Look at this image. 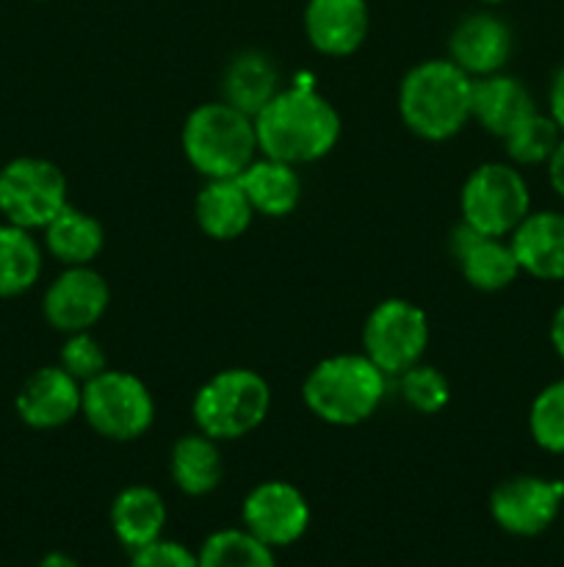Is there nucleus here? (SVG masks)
<instances>
[{
	"label": "nucleus",
	"instance_id": "f257e3e1",
	"mask_svg": "<svg viewBox=\"0 0 564 567\" xmlns=\"http://www.w3.org/2000/svg\"><path fill=\"white\" fill-rule=\"evenodd\" d=\"M260 155L302 166L326 158L341 138V114L315 89H280L254 114Z\"/></svg>",
	"mask_w": 564,
	"mask_h": 567
},
{
	"label": "nucleus",
	"instance_id": "f03ea898",
	"mask_svg": "<svg viewBox=\"0 0 564 567\" xmlns=\"http://www.w3.org/2000/svg\"><path fill=\"white\" fill-rule=\"evenodd\" d=\"M473 78L451 59H426L404 75L398 86V114L415 136L446 142L457 136L473 114Z\"/></svg>",
	"mask_w": 564,
	"mask_h": 567
},
{
	"label": "nucleus",
	"instance_id": "7ed1b4c3",
	"mask_svg": "<svg viewBox=\"0 0 564 567\" xmlns=\"http://www.w3.org/2000/svg\"><path fill=\"white\" fill-rule=\"evenodd\" d=\"M390 377L365 352L332 354L304 377L302 399L310 413L332 426H357L379 410Z\"/></svg>",
	"mask_w": 564,
	"mask_h": 567
},
{
	"label": "nucleus",
	"instance_id": "20e7f679",
	"mask_svg": "<svg viewBox=\"0 0 564 567\" xmlns=\"http://www.w3.org/2000/svg\"><path fill=\"white\" fill-rule=\"evenodd\" d=\"M180 142L186 161L205 181L238 177L260 155L254 116L224 100L197 105L186 116Z\"/></svg>",
	"mask_w": 564,
	"mask_h": 567
},
{
	"label": "nucleus",
	"instance_id": "39448f33",
	"mask_svg": "<svg viewBox=\"0 0 564 567\" xmlns=\"http://www.w3.org/2000/svg\"><path fill=\"white\" fill-rule=\"evenodd\" d=\"M271 410V388L258 371L224 369L194 393L191 415L199 432L213 441H238L258 430Z\"/></svg>",
	"mask_w": 564,
	"mask_h": 567
},
{
	"label": "nucleus",
	"instance_id": "423d86ee",
	"mask_svg": "<svg viewBox=\"0 0 564 567\" xmlns=\"http://www.w3.org/2000/svg\"><path fill=\"white\" fill-rule=\"evenodd\" d=\"M462 225L476 233L495 238H509L514 227L531 214V192L525 177L514 166L490 164L476 166L459 194Z\"/></svg>",
	"mask_w": 564,
	"mask_h": 567
},
{
	"label": "nucleus",
	"instance_id": "0eeeda50",
	"mask_svg": "<svg viewBox=\"0 0 564 567\" xmlns=\"http://www.w3.org/2000/svg\"><path fill=\"white\" fill-rule=\"evenodd\" d=\"M81 415L108 441H136L153 426L155 399L136 374L105 369L83 385Z\"/></svg>",
	"mask_w": 564,
	"mask_h": 567
},
{
	"label": "nucleus",
	"instance_id": "6e6552de",
	"mask_svg": "<svg viewBox=\"0 0 564 567\" xmlns=\"http://www.w3.org/2000/svg\"><path fill=\"white\" fill-rule=\"evenodd\" d=\"M70 205L66 177L53 161L20 155L0 169V214L25 230H44Z\"/></svg>",
	"mask_w": 564,
	"mask_h": 567
},
{
	"label": "nucleus",
	"instance_id": "1a4fd4ad",
	"mask_svg": "<svg viewBox=\"0 0 564 567\" xmlns=\"http://www.w3.org/2000/svg\"><path fill=\"white\" fill-rule=\"evenodd\" d=\"M429 347V316L409 299H382L363 327V352L385 371L398 377L424 360Z\"/></svg>",
	"mask_w": 564,
	"mask_h": 567
},
{
	"label": "nucleus",
	"instance_id": "9d476101",
	"mask_svg": "<svg viewBox=\"0 0 564 567\" xmlns=\"http://www.w3.org/2000/svg\"><path fill=\"white\" fill-rule=\"evenodd\" d=\"M564 485L545 476L520 474L503 480L490 496V515L506 535L536 537L558 518Z\"/></svg>",
	"mask_w": 564,
	"mask_h": 567
},
{
	"label": "nucleus",
	"instance_id": "9b49d317",
	"mask_svg": "<svg viewBox=\"0 0 564 567\" xmlns=\"http://www.w3.org/2000/svg\"><path fill=\"white\" fill-rule=\"evenodd\" d=\"M243 529L269 548H285L302 540L310 526V504L296 485L282 480L260 482L247 493L241 507Z\"/></svg>",
	"mask_w": 564,
	"mask_h": 567
},
{
	"label": "nucleus",
	"instance_id": "f8f14e48",
	"mask_svg": "<svg viewBox=\"0 0 564 567\" xmlns=\"http://www.w3.org/2000/svg\"><path fill=\"white\" fill-rule=\"evenodd\" d=\"M111 302V288L105 277L92 266H66L48 286L42 299L44 319L53 330L86 332L105 316Z\"/></svg>",
	"mask_w": 564,
	"mask_h": 567
},
{
	"label": "nucleus",
	"instance_id": "ddd939ff",
	"mask_svg": "<svg viewBox=\"0 0 564 567\" xmlns=\"http://www.w3.org/2000/svg\"><path fill=\"white\" fill-rule=\"evenodd\" d=\"M14 404L20 421L31 430H59L81 415L83 385L61 365H44L22 382Z\"/></svg>",
	"mask_w": 564,
	"mask_h": 567
},
{
	"label": "nucleus",
	"instance_id": "4468645a",
	"mask_svg": "<svg viewBox=\"0 0 564 567\" xmlns=\"http://www.w3.org/2000/svg\"><path fill=\"white\" fill-rule=\"evenodd\" d=\"M451 255L462 277L476 291H503L523 275L506 238L484 236V233H476L473 227L462 225V221L451 233Z\"/></svg>",
	"mask_w": 564,
	"mask_h": 567
},
{
	"label": "nucleus",
	"instance_id": "2eb2a0df",
	"mask_svg": "<svg viewBox=\"0 0 564 567\" xmlns=\"http://www.w3.org/2000/svg\"><path fill=\"white\" fill-rule=\"evenodd\" d=\"M368 31V0H307L304 6V33L321 55L343 59L357 53Z\"/></svg>",
	"mask_w": 564,
	"mask_h": 567
},
{
	"label": "nucleus",
	"instance_id": "dca6fc26",
	"mask_svg": "<svg viewBox=\"0 0 564 567\" xmlns=\"http://www.w3.org/2000/svg\"><path fill=\"white\" fill-rule=\"evenodd\" d=\"M509 55H512V31L501 17L490 11L468 14L448 39V59L470 78L503 72Z\"/></svg>",
	"mask_w": 564,
	"mask_h": 567
},
{
	"label": "nucleus",
	"instance_id": "f3484780",
	"mask_svg": "<svg viewBox=\"0 0 564 567\" xmlns=\"http://www.w3.org/2000/svg\"><path fill=\"white\" fill-rule=\"evenodd\" d=\"M520 271L536 280H564V214L536 210L529 214L509 236Z\"/></svg>",
	"mask_w": 564,
	"mask_h": 567
},
{
	"label": "nucleus",
	"instance_id": "a211bd4d",
	"mask_svg": "<svg viewBox=\"0 0 564 567\" xmlns=\"http://www.w3.org/2000/svg\"><path fill=\"white\" fill-rule=\"evenodd\" d=\"M238 183L247 192L254 214L269 216V219H282V216L293 214L304 194L299 166L269 158V155H258L238 175Z\"/></svg>",
	"mask_w": 564,
	"mask_h": 567
},
{
	"label": "nucleus",
	"instance_id": "6ab92c4d",
	"mask_svg": "<svg viewBox=\"0 0 564 567\" xmlns=\"http://www.w3.org/2000/svg\"><path fill=\"white\" fill-rule=\"evenodd\" d=\"M536 105L523 81L506 72L473 78V105L470 114L492 136L503 138L520 120L534 114Z\"/></svg>",
	"mask_w": 564,
	"mask_h": 567
},
{
	"label": "nucleus",
	"instance_id": "aec40b11",
	"mask_svg": "<svg viewBox=\"0 0 564 567\" xmlns=\"http://www.w3.org/2000/svg\"><path fill=\"white\" fill-rule=\"evenodd\" d=\"M194 219L208 238L232 241L249 230L254 208L238 177H219L199 188L197 199H194Z\"/></svg>",
	"mask_w": 564,
	"mask_h": 567
},
{
	"label": "nucleus",
	"instance_id": "412c9836",
	"mask_svg": "<svg viewBox=\"0 0 564 567\" xmlns=\"http://www.w3.org/2000/svg\"><path fill=\"white\" fill-rule=\"evenodd\" d=\"M166 502L155 487L130 485L111 504V529L127 551L160 540L166 529Z\"/></svg>",
	"mask_w": 564,
	"mask_h": 567
},
{
	"label": "nucleus",
	"instance_id": "4be33fe9",
	"mask_svg": "<svg viewBox=\"0 0 564 567\" xmlns=\"http://www.w3.org/2000/svg\"><path fill=\"white\" fill-rule=\"evenodd\" d=\"M169 474L177 491L186 496H208L221 485L224 476V460H221L219 441L208 437L205 432H188L177 437L169 454Z\"/></svg>",
	"mask_w": 564,
	"mask_h": 567
},
{
	"label": "nucleus",
	"instance_id": "5701e85b",
	"mask_svg": "<svg viewBox=\"0 0 564 567\" xmlns=\"http://www.w3.org/2000/svg\"><path fill=\"white\" fill-rule=\"evenodd\" d=\"M42 233L48 252L64 266H92L105 247L103 225L75 205H66Z\"/></svg>",
	"mask_w": 564,
	"mask_h": 567
},
{
	"label": "nucleus",
	"instance_id": "b1692460",
	"mask_svg": "<svg viewBox=\"0 0 564 567\" xmlns=\"http://www.w3.org/2000/svg\"><path fill=\"white\" fill-rule=\"evenodd\" d=\"M280 89V70L274 61L260 50H243L227 66L221 92H224V103L254 116Z\"/></svg>",
	"mask_w": 564,
	"mask_h": 567
},
{
	"label": "nucleus",
	"instance_id": "393cba45",
	"mask_svg": "<svg viewBox=\"0 0 564 567\" xmlns=\"http://www.w3.org/2000/svg\"><path fill=\"white\" fill-rule=\"evenodd\" d=\"M42 275V247L33 230L11 221L0 225V297H20L31 291Z\"/></svg>",
	"mask_w": 564,
	"mask_h": 567
},
{
	"label": "nucleus",
	"instance_id": "a878e982",
	"mask_svg": "<svg viewBox=\"0 0 564 567\" xmlns=\"http://www.w3.org/2000/svg\"><path fill=\"white\" fill-rule=\"evenodd\" d=\"M199 567H276L274 548L260 543L247 529H219L202 543Z\"/></svg>",
	"mask_w": 564,
	"mask_h": 567
},
{
	"label": "nucleus",
	"instance_id": "bb28decb",
	"mask_svg": "<svg viewBox=\"0 0 564 567\" xmlns=\"http://www.w3.org/2000/svg\"><path fill=\"white\" fill-rule=\"evenodd\" d=\"M564 138V133L558 131L556 122L551 120V114H529L525 120H520L512 131L503 136V147L506 155L520 166H536L547 164V158L553 155V150L558 147V142Z\"/></svg>",
	"mask_w": 564,
	"mask_h": 567
},
{
	"label": "nucleus",
	"instance_id": "cd10ccee",
	"mask_svg": "<svg viewBox=\"0 0 564 567\" xmlns=\"http://www.w3.org/2000/svg\"><path fill=\"white\" fill-rule=\"evenodd\" d=\"M529 432L540 449L564 454V377L536 393L529 410Z\"/></svg>",
	"mask_w": 564,
	"mask_h": 567
},
{
	"label": "nucleus",
	"instance_id": "c85d7f7f",
	"mask_svg": "<svg viewBox=\"0 0 564 567\" xmlns=\"http://www.w3.org/2000/svg\"><path fill=\"white\" fill-rule=\"evenodd\" d=\"M398 391H401V399L415 410V413L424 415H437L451 399V388H448V380L431 365H412L404 374L396 377Z\"/></svg>",
	"mask_w": 564,
	"mask_h": 567
},
{
	"label": "nucleus",
	"instance_id": "c756f323",
	"mask_svg": "<svg viewBox=\"0 0 564 567\" xmlns=\"http://www.w3.org/2000/svg\"><path fill=\"white\" fill-rule=\"evenodd\" d=\"M59 365L66 374L75 377L81 385H86L88 380H94L97 374H103L108 369V358H105V349L92 332H70L59 352Z\"/></svg>",
	"mask_w": 564,
	"mask_h": 567
},
{
	"label": "nucleus",
	"instance_id": "7c9ffc66",
	"mask_svg": "<svg viewBox=\"0 0 564 567\" xmlns=\"http://www.w3.org/2000/svg\"><path fill=\"white\" fill-rule=\"evenodd\" d=\"M130 567H199L197 554L175 540H155L133 551Z\"/></svg>",
	"mask_w": 564,
	"mask_h": 567
},
{
	"label": "nucleus",
	"instance_id": "2f4dec72",
	"mask_svg": "<svg viewBox=\"0 0 564 567\" xmlns=\"http://www.w3.org/2000/svg\"><path fill=\"white\" fill-rule=\"evenodd\" d=\"M547 114L556 122L558 131L564 133V64L553 75L551 89H547Z\"/></svg>",
	"mask_w": 564,
	"mask_h": 567
},
{
	"label": "nucleus",
	"instance_id": "473e14b6",
	"mask_svg": "<svg viewBox=\"0 0 564 567\" xmlns=\"http://www.w3.org/2000/svg\"><path fill=\"white\" fill-rule=\"evenodd\" d=\"M547 181H551L553 192L564 199V138L547 158Z\"/></svg>",
	"mask_w": 564,
	"mask_h": 567
},
{
	"label": "nucleus",
	"instance_id": "72a5a7b5",
	"mask_svg": "<svg viewBox=\"0 0 564 567\" xmlns=\"http://www.w3.org/2000/svg\"><path fill=\"white\" fill-rule=\"evenodd\" d=\"M551 343H553V349H556L558 358L564 360V305L556 310V313H553V319H551Z\"/></svg>",
	"mask_w": 564,
	"mask_h": 567
},
{
	"label": "nucleus",
	"instance_id": "f704fd0d",
	"mask_svg": "<svg viewBox=\"0 0 564 567\" xmlns=\"http://www.w3.org/2000/svg\"><path fill=\"white\" fill-rule=\"evenodd\" d=\"M39 567H81V565H77L75 559L70 557V554L53 551V554H48V557H44L42 563H39Z\"/></svg>",
	"mask_w": 564,
	"mask_h": 567
},
{
	"label": "nucleus",
	"instance_id": "c9c22d12",
	"mask_svg": "<svg viewBox=\"0 0 564 567\" xmlns=\"http://www.w3.org/2000/svg\"><path fill=\"white\" fill-rule=\"evenodd\" d=\"M479 3H487V6H495V3H503V0H479Z\"/></svg>",
	"mask_w": 564,
	"mask_h": 567
}]
</instances>
